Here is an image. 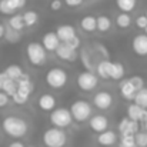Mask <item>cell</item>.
<instances>
[{
    "mask_svg": "<svg viewBox=\"0 0 147 147\" xmlns=\"http://www.w3.org/2000/svg\"><path fill=\"white\" fill-rule=\"evenodd\" d=\"M3 130L7 136H10L13 139H20V137L26 136L29 126H27L26 120H23L17 116H7L3 120Z\"/></svg>",
    "mask_w": 147,
    "mask_h": 147,
    "instance_id": "6da1fadb",
    "label": "cell"
},
{
    "mask_svg": "<svg viewBox=\"0 0 147 147\" xmlns=\"http://www.w3.org/2000/svg\"><path fill=\"white\" fill-rule=\"evenodd\" d=\"M33 90H34V84L32 83L29 74H23L17 80V92L11 98L16 104H24L29 100L30 94L33 93Z\"/></svg>",
    "mask_w": 147,
    "mask_h": 147,
    "instance_id": "7a4b0ae2",
    "label": "cell"
},
{
    "mask_svg": "<svg viewBox=\"0 0 147 147\" xmlns=\"http://www.w3.org/2000/svg\"><path fill=\"white\" fill-rule=\"evenodd\" d=\"M42 140L46 147H64L67 143V136L63 129L51 127L43 133Z\"/></svg>",
    "mask_w": 147,
    "mask_h": 147,
    "instance_id": "3957f363",
    "label": "cell"
},
{
    "mask_svg": "<svg viewBox=\"0 0 147 147\" xmlns=\"http://www.w3.org/2000/svg\"><path fill=\"white\" fill-rule=\"evenodd\" d=\"M71 116H73V120L77 121V123H83L86 120H90L93 116H92V104L87 101V100H76L73 104H71Z\"/></svg>",
    "mask_w": 147,
    "mask_h": 147,
    "instance_id": "277c9868",
    "label": "cell"
},
{
    "mask_svg": "<svg viewBox=\"0 0 147 147\" xmlns=\"http://www.w3.org/2000/svg\"><path fill=\"white\" fill-rule=\"evenodd\" d=\"M67 80H69L67 71L61 67H53L46 73V83L51 89H56V90L63 89L67 84Z\"/></svg>",
    "mask_w": 147,
    "mask_h": 147,
    "instance_id": "5b68a950",
    "label": "cell"
},
{
    "mask_svg": "<svg viewBox=\"0 0 147 147\" xmlns=\"http://www.w3.org/2000/svg\"><path fill=\"white\" fill-rule=\"evenodd\" d=\"M26 54L27 59L30 61V64L33 66H42L46 61L47 57V50L45 49L43 45L37 43V42H30L26 47Z\"/></svg>",
    "mask_w": 147,
    "mask_h": 147,
    "instance_id": "8992f818",
    "label": "cell"
},
{
    "mask_svg": "<svg viewBox=\"0 0 147 147\" xmlns=\"http://www.w3.org/2000/svg\"><path fill=\"white\" fill-rule=\"evenodd\" d=\"M71 120H73V116H71V111L69 109H64V107H59V109H54L51 113H50V121L54 127L57 129H64V127H69L71 124Z\"/></svg>",
    "mask_w": 147,
    "mask_h": 147,
    "instance_id": "52a82bcc",
    "label": "cell"
},
{
    "mask_svg": "<svg viewBox=\"0 0 147 147\" xmlns=\"http://www.w3.org/2000/svg\"><path fill=\"white\" fill-rule=\"evenodd\" d=\"M98 79L97 76L92 71H82L77 76V86L83 92H92L97 87Z\"/></svg>",
    "mask_w": 147,
    "mask_h": 147,
    "instance_id": "ba28073f",
    "label": "cell"
},
{
    "mask_svg": "<svg viewBox=\"0 0 147 147\" xmlns=\"http://www.w3.org/2000/svg\"><path fill=\"white\" fill-rule=\"evenodd\" d=\"M139 121H134L129 117H124L120 120L119 123V133L121 136H136L140 130H139Z\"/></svg>",
    "mask_w": 147,
    "mask_h": 147,
    "instance_id": "9c48e42d",
    "label": "cell"
},
{
    "mask_svg": "<svg viewBox=\"0 0 147 147\" xmlns=\"http://www.w3.org/2000/svg\"><path fill=\"white\" fill-rule=\"evenodd\" d=\"M93 104L98 110H107V109H110L111 104H113V96H111V93H109L106 90H101V92L96 93L94 97H93Z\"/></svg>",
    "mask_w": 147,
    "mask_h": 147,
    "instance_id": "30bf717a",
    "label": "cell"
},
{
    "mask_svg": "<svg viewBox=\"0 0 147 147\" xmlns=\"http://www.w3.org/2000/svg\"><path fill=\"white\" fill-rule=\"evenodd\" d=\"M127 117L134 120V121H143L146 123L147 121V109H143L140 107L139 104L133 103L127 107Z\"/></svg>",
    "mask_w": 147,
    "mask_h": 147,
    "instance_id": "8fae6325",
    "label": "cell"
},
{
    "mask_svg": "<svg viewBox=\"0 0 147 147\" xmlns=\"http://www.w3.org/2000/svg\"><path fill=\"white\" fill-rule=\"evenodd\" d=\"M89 124H90V129L94 131V133H103V131H106L107 130V127H109V120H107V117L106 116H103V114H96V116H93L90 120H89Z\"/></svg>",
    "mask_w": 147,
    "mask_h": 147,
    "instance_id": "7c38bea8",
    "label": "cell"
},
{
    "mask_svg": "<svg viewBox=\"0 0 147 147\" xmlns=\"http://www.w3.org/2000/svg\"><path fill=\"white\" fill-rule=\"evenodd\" d=\"M56 34L61 43H67L73 37H76V29L71 24H61L56 29Z\"/></svg>",
    "mask_w": 147,
    "mask_h": 147,
    "instance_id": "4fadbf2b",
    "label": "cell"
},
{
    "mask_svg": "<svg viewBox=\"0 0 147 147\" xmlns=\"http://www.w3.org/2000/svg\"><path fill=\"white\" fill-rule=\"evenodd\" d=\"M131 47L137 56H142V57L147 56V34H137L133 39Z\"/></svg>",
    "mask_w": 147,
    "mask_h": 147,
    "instance_id": "5bb4252c",
    "label": "cell"
},
{
    "mask_svg": "<svg viewBox=\"0 0 147 147\" xmlns=\"http://www.w3.org/2000/svg\"><path fill=\"white\" fill-rule=\"evenodd\" d=\"M56 54H57L59 59H61V60H64V61H74V60L77 59L76 50H73L69 45H66V43H61V45L59 46V49L56 50Z\"/></svg>",
    "mask_w": 147,
    "mask_h": 147,
    "instance_id": "9a60e30c",
    "label": "cell"
},
{
    "mask_svg": "<svg viewBox=\"0 0 147 147\" xmlns=\"http://www.w3.org/2000/svg\"><path fill=\"white\" fill-rule=\"evenodd\" d=\"M42 45L45 46V49L47 51H56L59 49V46L61 45V42L59 40L56 32H49L43 36V40H42Z\"/></svg>",
    "mask_w": 147,
    "mask_h": 147,
    "instance_id": "2e32d148",
    "label": "cell"
},
{
    "mask_svg": "<svg viewBox=\"0 0 147 147\" xmlns=\"http://www.w3.org/2000/svg\"><path fill=\"white\" fill-rule=\"evenodd\" d=\"M37 106L43 111H53L54 107H56V97L53 94H49V93L42 94L37 100Z\"/></svg>",
    "mask_w": 147,
    "mask_h": 147,
    "instance_id": "e0dca14e",
    "label": "cell"
},
{
    "mask_svg": "<svg viewBox=\"0 0 147 147\" xmlns=\"http://www.w3.org/2000/svg\"><path fill=\"white\" fill-rule=\"evenodd\" d=\"M116 142H117V134L113 130H106L97 136V143L103 147L113 146V144H116Z\"/></svg>",
    "mask_w": 147,
    "mask_h": 147,
    "instance_id": "ac0fdd59",
    "label": "cell"
},
{
    "mask_svg": "<svg viewBox=\"0 0 147 147\" xmlns=\"http://www.w3.org/2000/svg\"><path fill=\"white\" fill-rule=\"evenodd\" d=\"M120 93H121L123 98H126V100H134L136 94H137V90L133 86V83L130 82V79L123 80L120 83Z\"/></svg>",
    "mask_w": 147,
    "mask_h": 147,
    "instance_id": "d6986e66",
    "label": "cell"
},
{
    "mask_svg": "<svg viewBox=\"0 0 147 147\" xmlns=\"http://www.w3.org/2000/svg\"><path fill=\"white\" fill-rule=\"evenodd\" d=\"M111 64L113 61L110 60H101L96 67V71H97V76L101 79H110V71H111Z\"/></svg>",
    "mask_w": 147,
    "mask_h": 147,
    "instance_id": "ffe728a7",
    "label": "cell"
},
{
    "mask_svg": "<svg viewBox=\"0 0 147 147\" xmlns=\"http://www.w3.org/2000/svg\"><path fill=\"white\" fill-rule=\"evenodd\" d=\"M80 27L84 30V32H94L97 30V19L93 17V16H84L82 20H80Z\"/></svg>",
    "mask_w": 147,
    "mask_h": 147,
    "instance_id": "44dd1931",
    "label": "cell"
},
{
    "mask_svg": "<svg viewBox=\"0 0 147 147\" xmlns=\"http://www.w3.org/2000/svg\"><path fill=\"white\" fill-rule=\"evenodd\" d=\"M126 70H124V66L119 61H113L111 64V71H110V79L113 80H121L123 76H124Z\"/></svg>",
    "mask_w": 147,
    "mask_h": 147,
    "instance_id": "7402d4cb",
    "label": "cell"
},
{
    "mask_svg": "<svg viewBox=\"0 0 147 147\" xmlns=\"http://www.w3.org/2000/svg\"><path fill=\"white\" fill-rule=\"evenodd\" d=\"M9 24H10V27H11L13 30H16V32H22V30L26 27L24 19H23L22 14H13V16L9 19Z\"/></svg>",
    "mask_w": 147,
    "mask_h": 147,
    "instance_id": "603a6c76",
    "label": "cell"
},
{
    "mask_svg": "<svg viewBox=\"0 0 147 147\" xmlns=\"http://www.w3.org/2000/svg\"><path fill=\"white\" fill-rule=\"evenodd\" d=\"M4 73L11 79V80H19L24 73H23V69L19 66V64H10V66H7L6 67V70H4Z\"/></svg>",
    "mask_w": 147,
    "mask_h": 147,
    "instance_id": "cb8c5ba5",
    "label": "cell"
},
{
    "mask_svg": "<svg viewBox=\"0 0 147 147\" xmlns=\"http://www.w3.org/2000/svg\"><path fill=\"white\" fill-rule=\"evenodd\" d=\"M116 4L123 13H130L136 9L137 0H116Z\"/></svg>",
    "mask_w": 147,
    "mask_h": 147,
    "instance_id": "d4e9b609",
    "label": "cell"
},
{
    "mask_svg": "<svg viewBox=\"0 0 147 147\" xmlns=\"http://www.w3.org/2000/svg\"><path fill=\"white\" fill-rule=\"evenodd\" d=\"M17 9L14 7L13 1L11 0H0V13L1 14H6V16H11L14 14Z\"/></svg>",
    "mask_w": 147,
    "mask_h": 147,
    "instance_id": "484cf974",
    "label": "cell"
},
{
    "mask_svg": "<svg viewBox=\"0 0 147 147\" xmlns=\"http://www.w3.org/2000/svg\"><path fill=\"white\" fill-rule=\"evenodd\" d=\"M110 27H111V20H110V17H107V16H98L97 17V30L98 32L106 33V32L110 30Z\"/></svg>",
    "mask_w": 147,
    "mask_h": 147,
    "instance_id": "4316f807",
    "label": "cell"
},
{
    "mask_svg": "<svg viewBox=\"0 0 147 147\" xmlns=\"http://www.w3.org/2000/svg\"><path fill=\"white\" fill-rule=\"evenodd\" d=\"M23 19H24V24L26 27H32L37 23L39 20V14L34 11V10H27L24 14H23Z\"/></svg>",
    "mask_w": 147,
    "mask_h": 147,
    "instance_id": "83f0119b",
    "label": "cell"
},
{
    "mask_svg": "<svg viewBox=\"0 0 147 147\" xmlns=\"http://www.w3.org/2000/svg\"><path fill=\"white\" fill-rule=\"evenodd\" d=\"M116 24L120 27V29H127L130 24H131V17L129 13H120L117 17H116Z\"/></svg>",
    "mask_w": 147,
    "mask_h": 147,
    "instance_id": "f1b7e54d",
    "label": "cell"
},
{
    "mask_svg": "<svg viewBox=\"0 0 147 147\" xmlns=\"http://www.w3.org/2000/svg\"><path fill=\"white\" fill-rule=\"evenodd\" d=\"M134 103L143 109H147V87H143L142 90L137 92V94L134 97Z\"/></svg>",
    "mask_w": 147,
    "mask_h": 147,
    "instance_id": "f546056e",
    "label": "cell"
},
{
    "mask_svg": "<svg viewBox=\"0 0 147 147\" xmlns=\"http://www.w3.org/2000/svg\"><path fill=\"white\" fill-rule=\"evenodd\" d=\"M119 147H137V144H136V137L134 136H121Z\"/></svg>",
    "mask_w": 147,
    "mask_h": 147,
    "instance_id": "4dcf8cb0",
    "label": "cell"
},
{
    "mask_svg": "<svg viewBox=\"0 0 147 147\" xmlns=\"http://www.w3.org/2000/svg\"><path fill=\"white\" fill-rule=\"evenodd\" d=\"M134 137L137 147H147V131H139Z\"/></svg>",
    "mask_w": 147,
    "mask_h": 147,
    "instance_id": "1f68e13d",
    "label": "cell"
},
{
    "mask_svg": "<svg viewBox=\"0 0 147 147\" xmlns=\"http://www.w3.org/2000/svg\"><path fill=\"white\" fill-rule=\"evenodd\" d=\"M130 82L133 83V86L136 87L137 92L144 87V80H143V77H140V76H133V77H130Z\"/></svg>",
    "mask_w": 147,
    "mask_h": 147,
    "instance_id": "d6a6232c",
    "label": "cell"
},
{
    "mask_svg": "<svg viewBox=\"0 0 147 147\" xmlns=\"http://www.w3.org/2000/svg\"><path fill=\"white\" fill-rule=\"evenodd\" d=\"M136 26L142 30H146L147 27V16L146 14H142V16H137L136 17Z\"/></svg>",
    "mask_w": 147,
    "mask_h": 147,
    "instance_id": "836d02e7",
    "label": "cell"
},
{
    "mask_svg": "<svg viewBox=\"0 0 147 147\" xmlns=\"http://www.w3.org/2000/svg\"><path fill=\"white\" fill-rule=\"evenodd\" d=\"M6 34H7V36H4V37H6V39H7L10 43H13V42H17V40H19V32L13 30L11 27H10L7 32H6Z\"/></svg>",
    "mask_w": 147,
    "mask_h": 147,
    "instance_id": "e575fe53",
    "label": "cell"
},
{
    "mask_svg": "<svg viewBox=\"0 0 147 147\" xmlns=\"http://www.w3.org/2000/svg\"><path fill=\"white\" fill-rule=\"evenodd\" d=\"M10 80H11V79H10L4 71H1V73H0V92H3V90H4V87L7 86V83H9Z\"/></svg>",
    "mask_w": 147,
    "mask_h": 147,
    "instance_id": "d590c367",
    "label": "cell"
},
{
    "mask_svg": "<svg viewBox=\"0 0 147 147\" xmlns=\"http://www.w3.org/2000/svg\"><path fill=\"white\" fill-rule=\"evenodd\" d=\"M66 45H69V46H70V47H71L73 50H77L79 47H80V39L76 36V37H73L70 42H67Z\"/></svg>",
    "mask_w": 147,
    "mask_h": 147,
    "instance_id": "8d00e7d4",
    "label": "cell"
},
{
    "mask_svg": "<svg viewBox=\"0 0 147 147\" xmlns=\"http://www.w3.org/2000/svg\"><path fill=\"white\" fill-rule=\"evenodd\" d=\"M61 6H63V1H61V0H51V3H50V9H51L53 11L60 10Z\"/></svg>",
    "mask_w": 147,
    "mask_h": 147,
    "instance_id": "74e56055",
    "label": "cell"
},
{
    "mask_svg": "<svg viewBox=\"0 0 147 147\" xmlns=\"http://www.w3.org/2000/svg\"><path fill=\"white\" fill-rule=\"evenodd\" d=\"M9 97L10 96H7L4 92H0V107H6L9 104Z\"/></svg>",
    "mask_w": 147,
    "mask_h": 147,
    "instance_id": "f35d334b",
    "label": "cell"
},
{
    "mask_svg": "<svg viewBox=\"0 0 147 147\" xmlns=\"http://www.w3.org/2000/svg\"><path fill=\"white\" fill-rule=\"evenodd\" d=\"M64 3L69 6V7H77L83 3V0H64Z\"/></svg>",
    "mask_w": 147,
    "mask_h": 147,
    "instance_id": "ab89813d",
    "label": "cell"
},
{
    "mask_svg": "<svg viewBox=\"0 0 147 147\" xmlns=\"http://www.w3.org/2000/svg\"><path fill=\"white\" fill-rule=\"evenodd\" d=\"M11 1H13V4H14L16 9H22L26 4V0H11Z\"/></svg>",
    "mask_w": 147,
    "mask_h": 147,
    "instance_id": "60d3db41",
    "label": "cell"
},
{
    "mask_svg": "<svg viewBox=\"0 0 147 147\" xmlns=\"http://www.w3.org/2000/svg\"><path fill=\"white\" fill-rule=\"evenodd\" d=\"M9 147H24V144L22 143V142H17V140H14V142H11Z\"/></svg>",
    "mask_w": 147,
    "mask_h": 147,
    "instance_id": "b9f144b4",
    "label": "cell"
},
{
    "mask_svg": "<svg viewBox=\"0 0 147 147\" xmlns=\"http://www.w3.org/2000/svg\"><path fill=\"white\" fill-rule=\"evenodd\" d=\"M4 34H6V29H4V26L0 23V39L4 37Z\"/></svg>",
    "mask_w": 147,
    "mask_h": 147,
    "instance_id": "7bdbcfd3",
    "label": "cell"
},
{
    "mask_svg": "<svg viewBox=\"0 0 147 147\" xmlns=\"http://www.w3.org/2000/svg\"><path fill=\"white\" fill-rule=\"evenodd\" d=\"M144 131H147V121L144 123Z\"/></svg>",
    "mask_w": 147,
    "mask_h": 147,
    "instance_id": "ee69618b",
    "label": "cell"
},
{
    "mask_svg": "<svg viewBox=\"0 0 147 147\" xmlns=\"http://www.w3.org/2000/svg\"><path fill=\"white\" fill-rule=\"evenodd\" d=\"M144 32H146V34H147V27H146V30H144Z\"/></svg>",
    "mask_w": 147,
    "mask_h": 147,
    "instance_id": "f6af8a7d",
    "label": "cell"
},
{
    "mask_svg": "<svg viewBox=\"0 0 147 147\" xmlns=\"http://www.w3.org/2000/svg\"><path fill=\"white\" fill-rule=\"evenodd\" d=\"M146 16H147V11H146Z\"/></svg>",
    "mask_w": 147,
    "mask_h": 147,
    "instance_id": "bcb514c9",
    "label": "cell"
}]
</instances>
